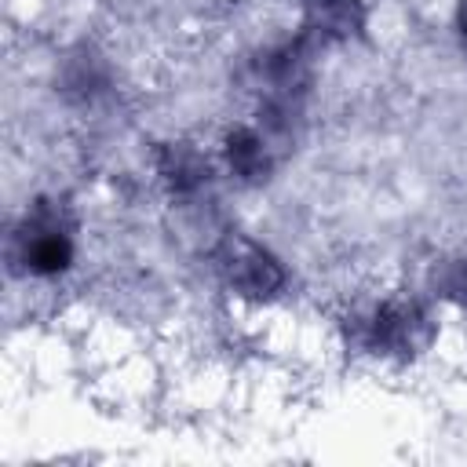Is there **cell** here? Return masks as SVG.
<instances>
[{"instance_id": "4", "label": "cell", "mask_w": 467, "mask_h": 467, "mask_svg": "<svg viewBox=\"0 0 467 467\" xmlns=\"http://www.w3.org/2000/svg\"><path fill=\"white\" fill-rule=\"evenodd\" d=\"M310 29L317 33H350L358 26V0H303Z\"/></svg>"}, {"instance_id": "3", "label": "cell", "mask_w": 467, "mask_h": 467, "mask_svg": "<svg viewBox=\"0 0 467 467\" xmlns=\"http://www.w3.org/2000/svg\"><path fill=\"white\" fill-rule=\"evenodd\" d=\"M212 270H215L219 285L226 288V296H234L237 303H248V306L274 303L288 285L285 263L263 241H255L248 234H237V230H226L215 241Z\"/></svg>"}, {"instance_id": "5", "label": "cell", "mask_w": 467, "mask_h": 467, "mask_svg": "<svg viewBox=\"0 0 467 467\" xmlns=\"http://www.w3.org/2000/svg\"><path fill=\"white\" fill-rule=\"evenodd\" d=\"M452 288L467 299V248L460 252V259H456V266H452Z\"/></svg>"}, {"instance_id": "1", "label": "cell", "mask_w": 467, "mask_h": 467, "mask_svg": "<svg viewBox=\"0 0 467 467\" xmlns=\"http://www.w3.org/2000/svg\"><path fill=\"white\" fill-rule=\"evenodd\" d=\"M434 339L438 314L423 296L409 288L376 292L365 303L350 306V314L343 317L347 350L372 365H412L434 347Z\"/></svg>"}, {"instance_id": "2", "label": "cell", "mask_w": 467, "mask_h": 467, "mask_svg": "<svg viewBox=\"0 0 467 467\" xmlns=\"http://www.w3.org/2000/svg\"><path fill=\"white\" fill-rule=\"evenodd\" d=\"M11 263L33 281H58L73 270L80 255V223L58 197H40L26 204L11 226Z\"/></svg>"}, {"instance_id": "6", "label": "cell", "mask_w": 467, "mask_h": 467, "mask_svg": "<svg viewBox=\"0 0 467 467\" xmlns=\"http://www.w3.org/2000/svg\"><path fill=\"white\" fill-rule=\"evenodd\" d=\"M456 29H460V36L467 44V0H456Z\"/></svg>"}]
</instances>
